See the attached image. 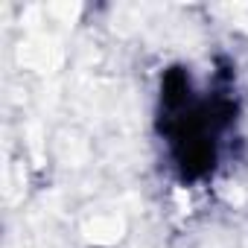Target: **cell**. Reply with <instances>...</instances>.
I'll return each mask as SVG.
<instances>
[{
  "label": "cell",
  "mask_w": 248,
  "mask_h": 248,
  "mask_svg": "<svg viewBox=\"0 0 248 248\" xmlns=\"http://www.w3.org/2000/svg\"><path fill=\"white\" fill-rule=\"evenodd\" d=\"M85 236L96 245H111L123 236V222L117 216H93L85 225Z\"/></svg>",
  "instance_id": "6da1fadb"
}]
</instances>
